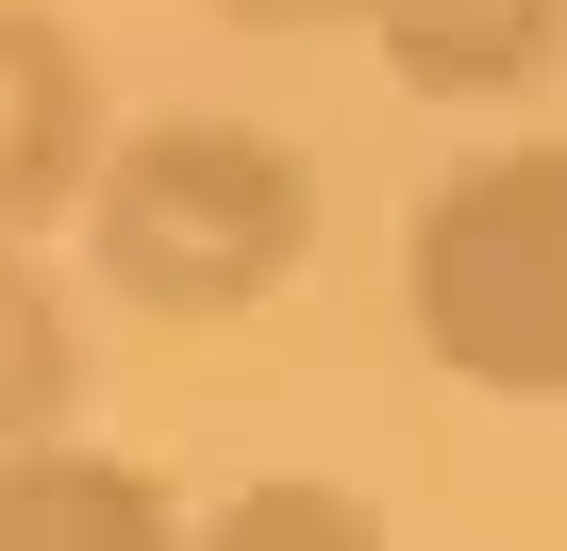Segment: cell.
Listing matches in <instances>:
<instances>
[{
	"mask_svg": "<svg viewBox=\"0 0 567 551\" xmlns=\"http://www.w3.org/2000/svg\"><path fill=\"white\" fill-rule=\"evenodd\" d=\"M101 68L84 34L51 18V0H0V234H34V217H84L101 184Z\"/></svg>",
	"mask_w": 567,
	"mask_h": 551,
	"instance_id": "3",
	"label": "cell"
},
{
	"mask_svg": "<svg viewBox=\"0 0 567 551\" xmlns=\"http://www.w3.org/2000/svg\"><path fill=\"white\" fill-rule=\"evenodd\" d=\"M217 18H250V34H334V18H368V0H217Z\"/></svg>",
	"mask_w": 567,
	"mask_h": 551,
	"instance_id": "8",
	"label": "cell"
},
{
	"mask_svg": "<svg viewBox=\"0 0 567 551\" xmlns=\"http://www.w3.org/2000/svg\"><path fill=\"white\" fill-rule=\"evenodd\" d=\"M368 51L417 101H517L567 68V0H368Z\"/></svg>",
	"mask_w": 567,
	"mask_h": 551,
	"instance_id": "5",
	"label": "cell"
},
{
	"mask_svg": "<svg viewBox=\"0 0 567 551\" xmlns=\"http://www.w3.org/2000/svg\"><path fill=\"white\" fill-rule=\"evenodd\" d=\"M200 551H384V518L351 484H234L200 518Z\"/></svg>",
	"mask_w": 567,
	"mask_h": 551,
	"instance_id": "7",
	"label": "cell"
},
{
	"mask_svg": "<svg viewBox=\"0 0 567 551\" xmlns=\"http://www.w3.org/2000/svg\"><path fill=\"white\" fill-rule=\"evenodd\" d=\"M401 318L484 401H567V134L467 151L401 234Z\"/></svg>",
	"mask_w": 567,
	"mask_h": 551,
	"instance_id": "2",
	"label": "cell"
},
{
	"mask_svg": "<svg viewBox=\"0 0 567 551\" xmlns=\"http://www.w3.org/2000/svg\"><path fill=\"white\" fill-rule=\"evenodd\" d=\"M84 251H101V302H134L167 335H217V318L301 285L318 167L267 118H134L101 151V184H84Z\"/></svg>",
	"mask_w": 567,
	"mask_h": 551,
	"instance_id": "1",
	"label": "cell"
},
{
	"mask_svg": "<svg viewBox=\"0 0 567 551\" xmlns=\"http://www.w3.org/2000/svg\"><path fill=\"white\" fill-rule=\"evenodd\" d=\"M68 401H84V335H68V285L0 234V451L18 435H68Z\"/></svg>",
	"mask_w": 567,
	"mask_h": 551,
	"instance_id": "6",
	"label": "cell"
},
{
	"mask_svg": "<svg viewBox=\"0 0 567 551\" xmlns=\"http://www.w3.org/2000/svg\"><path fill=\"white\" fill-rule=\"evenodd\" d=\"M167 534H200V518L134 451H84V435H18L0 451V551H167Z\"/></svg>",
	"mask_w": 567,
	"mask_h": 551,
	"instance_id": "4",
	"label": "cell"
}]
</instances>
